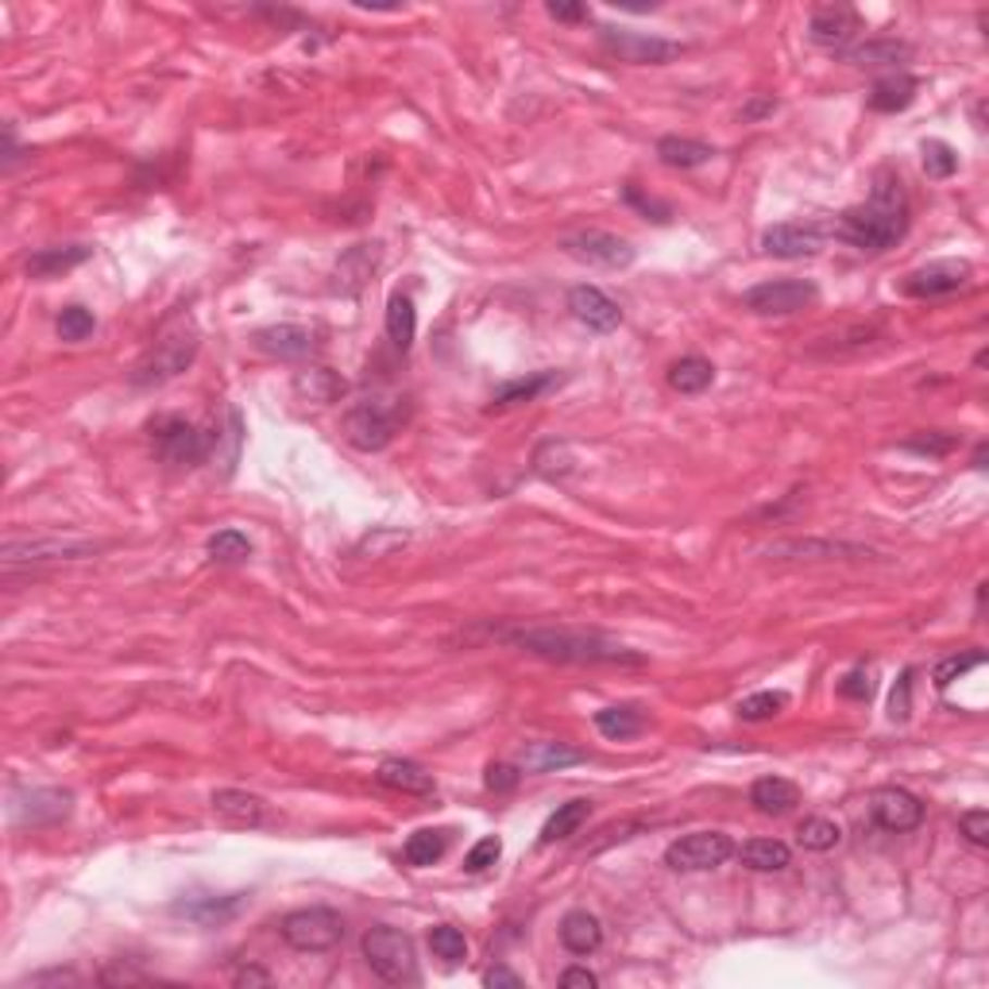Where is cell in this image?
Listing matches in <instances>:
<instances>
[{"instance_id": "e0dca14e", "label": "cell", "mask_w": 989, "mask_h": 989, "mask_svg": "<svg viewBox=\"0 0 989 989\" xmlns=\"http://www.w3.org/2000/svg\"><path fill=\"white\" fill-rule=\"evenodd\" d=\"M568 310H573L576 322L588 325L591 333H615L618 325H623V310H618V302H611L603 290L588 287V283L568 290Z\"/></svg>"}, {"instance_id": "c3c4849f", "label": "cell", "mask_w": 989, "mask_h": 989, "mask_svg": "<svg viewBox=\"0 0 989 989\" xmlns=\"http://www.w3.org/2000/svg\"><path fill=\"white\" fill-rule=\"evenodd\" d=\"M959 831H963L966 842H974V847H986L989 842V812L986 808L963 812V816H959Z\"/></svg>"}, {"instance_id": "9c48e42d", "label": "cell", "mask_w": 989, "mask_h": 989, "mask_svg": "<svg viewBox=\"0 0 989 989\" xmlns=\"http://www.w3.org/2000/svg\"><path fill=\"white\" fill-rule=\"evenodd\" d=\"M278 931L295 951L317 955V951H333L345 939V921L333 909H298L290 916H283Z\"/></svg>"}, {"instance_id": "5b68a950", "label": "cell", "mask_w": 989, "mask_h": 989, "mask_svg": "<svg viewBox=\"0 0 989 989\" xmlns=\"http://www.w3.org/2000/svg\"><path fill=\"white\" fill-rule=\"evenodd\" d=\"M364 959L383 981L391 986H414L417 981V959H414V943L410 936H402L391 924H375L364 936Z\"/></svg>"}, {"instance_id": "cb8c5ba5", "label": "cell", "mask_w": 989, "mask_h": 989, "mask_svg": "<svg viewBox=\"0 0 989 989\" xmlns=\"http://www.w3.org/2000/svg\"><path fill=\"white\" fill-rule=\"evenodd\" d=\"M916 89H921V82L912 78V74L893 70V74L874 82V89H869V109H874V113H904V109L916 101Z\"/></svg>"}, {"instance_id": "4dcf8cb0", "label": "cell", "mask_w": 989, "mask_h": 989, "mask_svg": "<svg viewBox=\"0 0 989 989\" xmlns=\"http://www.w3.org/2000/svg\"><path fill=\"white\" fill-rule=\"evenodd\" d=\"M449 842H452V831H445V827H422V831H414L406 839L402 859H406L410 866H434V862L445 859Z\"/></svg>"}, {"instance_id": "ffe728a7", "label": "cell", "mask_w": 989, "mask_h": 989, "mask_svg": "<svg viewBox=\"0 0 989 989\" xmlns=\"http://www.w3.org/2000/svg\"><path fill=\"white\" fill-rule=\"evenodd\" d=\"M375 781L383 789L406 792V797H434L437 792L434 773H426L417 762H406V758H383L379 769H375Z\"/></svg>"}, {"instance_id": "8fae6325", "label": "cell", "mask_w": 989, "mask_h": 989, "mask_svg": "<svg viewBox=\"0 0 989 989\" xmlns=\"http://www.w3.org/2000/svg\"><path fill=\"white\" fill-rule=\"evenodd\" d=\"M735 854V842L723 831H692L685 839H677L665 851V866L677 874H700V869H715Z\"/></svg>"}, {"instance_id": "8d00e7d4", "label": "cell", "mask_w": 989, "mask_h": 989, "mask_svg": "<svg viewBox=\"0 0 989 989\" xmlns=\"http://www.w3.org/2000/svg\"><path fill=\"white\" fill-rule=\"evenodd\" d=\"M584 750H568L564 742H534V747L526 750V769L534 773H553V769H564V765H576L584 762Z\"/></svg>"}, {"instance_id": "f6af8a7d", "label": "cell", "mask_w": 989, "mask_h": 989, "mask_svg": "<svg viewBox=\"0 0 989 989\" xmlns=\"http://www.w3.org/2000/svg\"><path fill=\"white\" fill-rule=\"evenodd\" d=\"M93 329H97V317H93V310H86V305H66V310L59 313V337L70 340V345L86 340Z\"/></svg>"}, {"instance_id": "7402d4cb", "label": "cell", "mask_w": 989, "mask_h": 989, "mask_svg": "<svg viewBox=\"0 0 989 989\" xmlns=\"http://www.w3.org/2000/svg\"><path fill=\"white\" fill-rule=\"evenodd\" d=\"M93 255V248L89 243H66V248H39V252L27 255V275L32 278H59L66 275V271L82 267V263Z\"/></svg>"}, {"instance_id": "b9f144b4", "label": "cell", "mask_w": 989, "mask_h": 989, "mask_svg": "<svg viewBox=\"0 0 989 989\" xmlns=\"http://www.w3.org/2000/svg\"><path fill=\"white\" fill-rule=\"evenodd\" d=\"M986 665V653L981 650H971V653H951V658H943L936 665V673H931V680H936V688L943 692V688H951L955 680H963L971 668Z\"/></svg>"}, {"instance_id": "11a10c76", "label": "cell", "mask_w": 989, "mask_h": 989, "mask_svg": "<svg viewBox=\"0 0 989 989\" xmlns=\"http://www.w3.org/2000/svg\"><path fill=\"white\" fill-rule=\"evenodd\" d=\"M561 986L564 989H596L599 978L588 971V966H568V971L561 974Z\"/></svg>"}, {"instance_id": "f35d334b", "label": "cell", "mask_w": 989, "mask_h": 989, "mask_svg": "<svg viewBox=\"0 0 989 989\" xmlns=\"http://www.w3.org/2000/svg\"><path fill=\"white\" fill-rule=\"evenodd\" d=\"M573 449L564 441H546L538 452H534V472L546 479H564L568 472H573Z\"/></svg>"}, {"instance_id": "3957f363", "label": "cell", "mask_w": 989, "mask_h": 989, "mask_svg": "<svg viewBox=\"0 0 989 989\" xmlns=\"http://www.w3.org/2000/svg\"><path fill=\"white\" fill-rule=\"evenodd\" d=\"M198 348H201L198 322H193L186 310L171 313V317L159 325L155 337H151L148 352H143L139 364L132 367V383H136V387H159V383H166V379H178V375L193 364Z\"/></svg>"}, {"instance_id": "94428289", "label": "cell", "mask_w": 989, "mask_h": 989, "mask_svg": "<svg viewBox=\"0 0 989 989\" xmlns=\"http://www.w3.org/2000/svg\"><path fill=\"white\" fill-rule=\"evenodd\" d=\"M383 546H406V534H379L375 541L372 538L364 541V549H372V556H379Z\"/></svg>"}, {"instance_id": "52a82bcc", "label": "cell", "mask_w": 989, "mask_h": 989, "mask_svg": "<svg viewBox=\"0 0 989 989\" xmlns=\"http://www.w3.org/2000/svg\"><path fill=\"white\" fill-rule=\"evenodd\" d=\"M599 47L618 62H634V66H665V62L680 59L685 47L661 35H642V32H623V27H599Z\"/></svg>"}, {"instance_id": "e575fe53", "label": "cell", "mask_w": 989, "mask_h": 989, "mask_svg": "<svg viewBox=\"0 0 989 989\" xmlns=\"http://www.w3.org/2000/svg\"><path fill=\"white\" fill-rule=\"evenodd\" d=\"M591 816V800H568V804H561L553 812V816L546 819V827H541V842H561L568 839V835H576L584 824H588Z\"/></svg>"}, {"instance_id": "4316f807", "label": "cell", "mask_w": 989, "mask_h": 989, "mask_svg": "<svg viewBox=\"0 0 989 989\" xmlns=\"http://www.w3.org/2000/svg\"><path fill=\"white\" fill-rule=\"evenodd\" d=\"M658 159L673 171H692L703 166L708 159H715L712 143H700V139H685V136H661L658 139Z\"/></svg>"}, {"instance_id": "7dc6e473", "label": "cell", "mask_w": 989, "mask_h": 989, "mask_svg": "<svg viewBox=\"0 0 989 989\" xmlns=\"http://www.w3.org/2000/svg\"><path fill=\"white\" fill-rule=\"evenodd\" d=\"M499 854H503V842L494 839V835H487V839H479L476 847L464 854V869H468V874H484L487 866L499 862Z\"/></svg>"}, {"instance_id": "7bdbcfd3", "label": "cell", "mask_w": 989, "mask_h": 989, "mask_svg": "<svg viewBox=\"0 0 989 989\" xmlns=\"http://www.w3.org/2000/svg\"><path fill=\"white\" fill-rule=\"evenodd\" d=\"M429 947H434V955L445 959V963H464L468 959V939H464L461 928H452V924H437L429 931Z\"/></svg>"}, {"instance_id": "484cf974", "label": "cell", "mask_w": 989, "mask_h": 989, "mask_svg": "<svg viewBox=\"0 0 989 989\" xmlns=\"http://www.w3.org/2000/svg\"><path fill=\"white\" fill-rule=\"evenodd\" d=\"M561 943H564V951H573V955H591V951H599V943H603V924H599L588 909H573L561 921Z\"/></svg>"}, {"instance_id": "1f68e13d", "label": "cell", "mask_w": 989, "mask_h": 989, "mask_svg": "<svg viewBox=\"0 0 989 989\" xmlns=\"http://www.w3.org/2000/svg\"><path fill=\"white\" fill-rule=\"evenodd\" d=\"M668 387L673 391H680V395H700V391H708L715 383V367H712V360H703V356H680L677 364L668 367Z\"/></svg>"}, {"instance_id": "f5cc1de1", "label": "cell", "mask_w": 989, "mask_h": 989, "mask_svg": "<svg viewBox=\"0 0 989 989\" xmlns=\"http://www.w3.org/2000/svg\"><path fill=\"white\" fill-rule=\"evenodd\" d=\"M909 692H912V673H904L893 688V700H889V715L893 719H909Z\"/></svg>"}, {"instance_id": "6125c7cd", "label": "cell", "mask_w": 989, "mask_h": 989, "mask_svg": "<svg viewBox=\"0 0 989 989\" xmlns=\"http://www.w3.org/2000/svg\"><path fill=\"white\" fill-rule=\"evenodd\" d=\"M20 159V148H16V132L4 128V166H12Z\"/></svg>"}, {"instance_id": "680465c9", "label": "cell", "mask_w": 989, "mask_h": 989, "mask_svg": "<svg viewBox=\"0 0 989 989\" xmlns=\"http://www.w3.org/2000/svg\"><path fill=\"white\" fill-rule=\"evenodd\" d=\"M484 986H511V989H518L522 986V978L514 971H506V966H491V971L484 974Z\"/></svg>"}, {"instance_id": "ab89813d", "label": "cell", "mask_w": 989, "mask_h": 989, "mask_svg": "<svg viewBox=\"0 0 989 989\" xmlns=\"http://www.w3.org/2000/svg\"><path fill=\"white\" fill-rule=\"evenodd\" d=\"M839 839H842L839 824L824 816H812L797 827V842L804 851H831V847H839Z\"/></svg>"}, {"instance_id": "bcb514c9", "label": "cell", "mask_w": 989, "mask_h": 989, "mask_svg": "<svg viewBox=\"0 0 989 989\" xmlns=\"http://www.w3.org/2000/svg\"><path fill=\"white\" fill-rule=\"evenodd\" d=\"M623 201L630 209H638V213H642L646 221H653V225H668V221H673V205H668V201L650 198V193H642L634 183L623 186Z\"/></svg>"}, {"instance_id": "ba28073f", "label": "cell", "mask_w": 989, "mask_h": 989, "mask_svg": "<svg viewBox=\"0 0 989 989\" xmlns=\"http://www.w3.org/2000/svg\"><path fill=\"white\" fill-rule=\"evenodd\" d=\"M97 541L86 538H27V541H4L0 549V564L4 573H16V568H32V564H54V561H82V556H93Z\"/></svg>"}, {"instance_id": "8992f818", "label": "cell", "mask_w": 989, "mask_h": 989, "mask_svg": "<svg viewBox=\"0 0 989 989\" xmlns=\"http://www.w3.org/2000/svg\"><path fill=\"white\" fill-rule=\"evenodd\" d=\"M151 445H155L159 461L166 464H178V468H193V464H201L213 452V441L217 437L201 434L193 422H186V417L178 414H159L151 417Z\"/></svg>"}, {"instance_id": "74e56055", "label": "cell", "mask_w": 989, "mask_h": 989, "mask_svg": "<svg viewBox=\"0 0 989 989\" xmlns=\"http://www.w3.org/2000/svg\"><path fill=\"white\" fill-rule=\"evenodd\" d=\"M205 549H209V556L221 564H240L252 556V541H248V534H240V529H217Z\"/></svg>"}, {"instance_id": "f546056e", "label": "cell", "mask_w": 989, "mask_h": 989, "mask_svg": "<svg viewBox=\"0 0 989 989\" xmlns=\"http://www.w3.org/2000/svg\"><path fill=\"white\" fill-rule=\"evenodd\" d=\"M738 859H742L747 869H754V874H777V869H785L792 862V851L781 839H750L742 842Z\"/></svg>"}, {"instance_id": "d590c367", "label": "cell", "mask_w": 989, "mask_h": 989, "mask_svg": "<svg viewBox=\"0 0 989 989\" xmlns=\"http://www.w3.org/2000/svg\"><path fill=\"white\" fill-rule=\"evenodd\" d=\"M414 333H417L414 302H410L406 295H391V302H387V337H391V345L399 348V352H410Z\"/></svg>"}, {"instance_id": "db71d44e", "label": "cell", "mask_w": 989, "mask_h": 989, "mask_svg": "<svg viewBox=\"0 0 989 989\" xmlns=\"http://www.w3.org/2000/svg\"><path fill=\"white\" fill-rule=\"evenodd\" d=\"M546 12L553 20H561V24H580V20H588V9H584V4H564V0H549Z\"/></svg>"}, {"instance_id": "f907efd6", "label": "cell", "mask_w": 989, "mask_h": 989, "mask_svg": "<svg viewBox=\"0 0 989 989\" xmlns=\"http://www.w3.org/2000/svg\"><path fill=\"white\" fill-rule=\"evenodd\" d=\"M955 445L959 441L951 434H921V437H909V441H904V449L924 452V456H943V452H951Z\"/></svg>"}, {"instance_id": "4fadbf2b", "label": "cell", "mask_w": 989, "mask_h": 989, "mask_svg": "<svg viewBox=\"0 0 989 989\" xmlns=\"http://www.w3.org/2000/svg\"><path fill=\"white\" fill-rule=\"evenodd\" d=\"M974 267L966 260H936L904 275V295L909 298H947L971 283Z\"/></svg>"}, {"instance_id": "9a60e30c", "label": "cell", "mask_w": 989, "mask_h": 989, "mask_svg": "<svg viewBox=\"0 0 989 989\" xmlns=\"http://www.w3.org/2000/svg\"><path fill=\"white\" fill-rule=\"evenodd\" d=\"M824 236L819 225H773L762 233V252L777 260H812L824 248Z\"/></svg>"}, {"instance_id": "2e32d148", "label": "cell", "mask_w": 989, "mask_h": 989, "mask_svg": "<svg viewBox=\"0 0 989 989\" xmlns=\"http://www.w3.org/2000/svg\"><path fill=\"white\" fill-rule=\"evenodd\" d=\"M12 824L20 827H47L70 816V792L62 789H32L24 797H12L9 804Z\"/></svg>"}, {"instance_id": "681fc988", "label": "cell", "mask_w": 989, "mask_h": 989, "mask_svg": "<svg viewBox=\"0 0 989 989\" xmlns=\"http://www.w3.org/2000/svg\"><path fill=\"white\" fill-rule=\"evenodd\" d=\"M839 696L842 700H869V696H874V677H869V668H851V673L839 680Z\"/></svg>"}, {"instance_id": "d4e9b609", "label": "cell", "mask_w": 989, "mask_h": 989, "mask_svg": "<svg viewBox=\"0 0 989 989\" xmlns=\"http://www.w3.org/2000/svg\"><path fill=\"white\" fill-rule=\"evenodd\" d=\"M750 804L762 812V816H785L800 804V789L789 777H758L754 789H750Z\"/></svg>"}, {"instance_id": "7c38bea8", "label": "cell", "mask_w": 989, "mask_h": 989, "mask_svg": "<svg viewBox=\"0 0 989 989\" xmlns=\"http://www.w3.org/2000/svg\"><path fill=\"white\" fill-rule=\"evenodd\" d=\"M561 248L573 260L584 263H596V267H608V271H623L634 263V248L615 233H599V228H584V233L564 236Z\"/></svg>"}, {"instance_id": "60d3db41", "label": "cell", "mask_w": 989, "mask_h": 989, "mask_svg": "<svg viewBox=\"0 0 989 989\" xmlns=\"http://www.w3.org/2000/svg\"><path fill=\"white\" fill-rule=\"evenodd\" d=\"M921 155H924V174L928 178H951L959 171V151L943 139H924L921 143Z\"/></svg>"}, {"instance_id": "83f0119b", "label": "cell", "mask_w": 989, "mask_h": 989, "mask_svg": "<svg viewBox=\"0 0 989 989\" xmlns=\"http://www.w3.org/2000/svg\"><path fill=\"white\" fill-rule=\"evenodd\" d=\"M912 59V47L909 43H897V39H869V43H859L847 51V62L862 70H877V66H904Z\"/></svg>"}, {"instance_id": "6da1fadb", "label": "cell", "mask_w": 989, "mask_h": 989, "mask_svg": "<svg viewBox=\"0 0 989 989\" xmlns=\"http://www.w3.org/2000/svg\"><path fill=\"white\" fill-rule=\"evenodd\" d=\"M494 642L526 650L534 658L556 665H646V653L626 650L623 642L596 630H568V626H499L491 630Z\"/></svg>"}, {"instance_id": "30bf717a", "label": "cell", "mask_w": 989, "mask_h": 989, "mask_svg": "<svg viewBox=\"0 0 989 989\" xmlns=\"http://www.w3.org/2000/svg\"><path fill=\"white\" fill-rule=\"evenodd\" d=\"M819 290L808 278H773V283H758L742 295V305L758 317H789L816 302Z\"/></svg>"}, {"instance_id": "44dd1931", "label": "cell", "mask_w": 989, "mask_h": 989, "mask_svg": "<svg viewBox=\"0 0 989 989\" xmlns=\"http://www.w3.org/2000/svg\"><path fill=\"white\" fill-rule=\"evenodd\" d=\"M213 812L233 827L267 824V804L255 792H243V789H217L213 792Z\"/></svg>"}, {"instance_id": "ac0fdd59", "label": "cell", "mask_w": 989, "mask_h": 989, "mask_svg": "<svg viewBox=\"0 0 989 989\" xmlns=\"http://www.w3.org/2000/svg\"><path fill=\"white\" fill-rule=\"evenodd\" d=\"M859 27H862L859 12L842 9V4H831V9L812 12V20H808V39L816 47H827V51H847Z\"/></svg>"}, {"instance_id": "5bb4252c", "label": "cell", "mask_w": 989, "mask_h": 989, "mask_svg": "<svg viewBox=\"0 0 989 989\" xmlns=\"http://www.w3.org/2000/svg\"><path fill=\"white\" fill-rule=\"evenodd\" d=\"M869 816H874V824L881 831H893V835L916 831L924 824V800L912 797L909 789L886 785V789H877L869 797Z\"/></svg>"}, {"instance_id": "816d5d0a", "label": "cell", "mask_w": 989, "mask_h": 989, "mask_svg": "<svg viewBox=\"0 0 989 989\" xmlns=\"http://www.w3.org/2000/svg\"><path fill=\"white\" fill-rule=\"evenodd\" d=\"M518 781H522L518 765H506V762L487 765V789L491 792H511V789H518Z\"/></svg>"}, {"instance_id": "f1b7e54d", "label": "cell", "mask_w": 989, "mask_h": 989, "mask_svg": "<svg viewBox=\"0 0 989 989\" xmlns=\"http://www.w3.org/2000/svg\"><path fill=\"white\" fill-rule=\"evenodd\" d=\"M556 383V372H538V375H526V379H511L503 383V387H494L491 395V414L494 410H511V406H522V402H534L541 391H549Z\"/></svg>"}, {"instance_id": "277c9868", "label": "cell", "mask_w": 989, "mask_h": 989, "mask_svg": "<svg viewBox=\"0 0 989 989\" xmlns=\"http://www.w3.org/2000/svg\"><path fill=\"white\" fill-rule=\"evenodd\" d=\"M406 399H364L345 410V441L360 452H379L406 426Z\"/></svg>"}, {"instance_id": "ee69618b", "label": "cell", "mask_w": 989, "mask_h": 989, "mask_svg": "<svg viewBox=\"0 0 989 989\" xmlns=\"http://www.w3.org/2000/svg\"><path fill=\"white\" fill-rule=\"evenodd\" d=\"M785 708H789V696L785 692H754L738 703V715L747 723H762V719H773V715H781Z\"/></svg>"}, {"instance_id": "9f6ffc18", "label": "cell", "mask_w": 989, "mask_h": 989, "mask_svg": "<svg viewBox=\"0 0 989 989\" xmlns=\"http://www.w3.org/2000/svg\"><path fill=\"white\" fill-rule=\"evenodd\" d=\"M769 113H777V97L773 93H762V97H754L750 104H742V121H762V116H769Z\"/></svg>"}, {"instance_id": "91938a15", "label": "cell", "mask_w": 989, "mask_h": 989, "mask_svg": "<svg viewBox=\"0 0 989 989\" xmlns=\"http://www.w3.org/2000/svg\"><path fill=\"white\" fill-rule=\"evenodd\" d=\"M233 981L236 986H271V974L260 971V966H240Z\"/></svg>"}, {"instance_id": "d6986e66", "label": "cell", "mask_w": 989, "mask_h": 989, "mask_svg": "<svg viewBox=\"0 0 989 989\" xmlns=\"http://www.w3.org/2000/svg\"><path fill=\"white\" fill-rule=\"evenodd\" d=\"M255 348L275 360H305L317 352V337L305 325H267L255 333Z\"/></svg>"}, {"instance_id": "d6a6232c", "label": "cell", "mask_w": 989, "mask_h": 989, "mask_svg": "<svg viewBox=\"0 0 989 989\" xmlns=\"http://www.w3.org/2000/svg\"><path fill=\"white\" fill-rule=\"evenodd\" d=\"M295 391L302 395L305 402L325 406V402H337L340 395H345V379H340L337 372H329V367H305V372L295 375Z\"/></svg>"}, {"instance_id": "603a6c76", "label": "cell", "mask_w": 989, "mask_h": 989, "mask_svg": "<svg viewBox=\"0 0 989 989\" xmlns=\"http://www.w3.org/2000/svg\"><path fill=\"white\" fill-rule=\"evenodd\" d=\"M379 260H383L379 243H356V248H348L337 263V290L340 295H356L367 278L375 275Z\"/></svg>"}, {"instance_id": "7a4b0ae2", "label": "cell", "mask_w": 989, "mask_h": 989, "mask_svg": "<svg viewBox=\"0 0 989 989\" xmlns=\"http://www.w3.org/2000/svg\"><path fill=\"white\" fill-rule=\"evenodd\" d=\"M835 240L851 243L859 252H886L897 240H904L909 233V198H904L901 183L881 178L869 193V201L862 205L842 209L831 228H824Z\"/></svg>"}, {"instance_id": "836d02e7", "label": "cell", "mask_w": 989, "mask_h": 989, "mask_svg": "<svg viewBox=\"0 0 989 989\" xmlns=\"http://www.w3.org/2000/svg\"><path fill=\"white\" fill-rule=\"evenodd\" d=\"M596 730L611 742H630L646 730V715L638 708H603L596 712Z\"/></svg>"}, {"instance_id": "6f0895ef", "label": "cell", "mask_w": 989, "mask_h": 989, "mask_svg": "<svg viewBox=\"0 0 989 989\" xmlns=\"http://www.w3.org/2000/svg\"><path fill=\"white\" fill-rule=\"evenodd\" d=\"M78 974L74 971H43V974H32L27 986H78Z\"/></svg>"}]
</instances>
